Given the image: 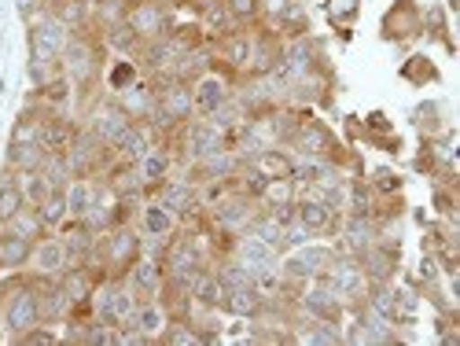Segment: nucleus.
<instances>
[{"instance_id": "nucleus-48", "label": "nucleus", "mask_w": 460, "mask_h": 346, "mask_svg": "<svg viewBox=\"0 0 460 346\" xmlns=\"http://www.w3.org/2000/svg\"><path fill=\"white\" fill-rule=\"evenodd\" d=\"M368 184H372V191H376V196H398V191L405 188V181L394 173V170H387V166H379L372 177H365Z\"/></svg>"}, {"instance_id": "nucleus-2", "label": "nucleus", "mask_w": 460, "mask_h": 346, "mask_svg": "<svg viewBox=\"0 0 460 346\" xmlns=\"http://www.w3.org/2000/svg\"><path fill=\"white\" fill-rule=\"evenodd\" d=\"M70 26H63L49 8L41 15H33L26 22V41H30V82L33 89L45 85L49 78H56L59 74V56L70 41Z\"/></svg>"}, {"instance_id": "nucleus-12", "label": "nucleus", "mask_w": 460, "mask_h": 346, "mask_svg": "<svg viewBox=\"0 0 460 346\" xmlns=\"http://www.w3.org/2000/svg\"><path fill=\"white\" fill-rule=\"evenodd\" d=\"M358 262L368 284H391L402 273V236H376V244Z\"/></svg>"}, {"instance_id": "nucleus-34", "label": "nucleus", "mask_w": 460, "mask_h": 346, "mask_svg": "<svg viewBox=\"0 0 460 346\" xmlns=\"http://www.w3.org/2000/svg\"><path fill=\"white\" fill-rule=\"evenodd\" d=\"M100 41H103V49H107V52L122 56V59H137V52H140V45H144L129 22H119V26L100 30Z\"/></svg>"}, {"instance_id": "nucleus-37", "label": "nucleus", "mask_w": 460, "mask_h": 346, "mask_svg": "<svg viewBox=\"0 0 460 346\" xmlns=\"http://www.w3.org/2000/svg\"><path fill=\"white\" fill-rule=\"evenodd\" d=\"M247 233H251V236H258L261 244H270L277 254H284V225H280L270 210H261V207H258V214H254V221H251Z\"/></svg>"}, {"instance_id": "nucleus-54", "label": "nucleus", "mask_w": 460, "mask_h": 346, "mask_svg": "<svg viewBox=\"0 0 460 346\" xmlns=\"http://www.w3.org/2000/svg\"><path fill=\"white\" fill-rule=\"evenodd\" d=\"M15 8H19V15H22L26 22H30L33 15H41V12L49 8V4H45V0H15Z\"/></svg>"}, {"instance_id": "nucleus-47", "label": "nucleus", "mask_w": 460, "mask_h": 346, "mask_svg": "<svg viewBox=\"0 0 460 346\" xmlns=\"http://www.w3.org/2000/svg\"><path fill=\"white\" fill-rule=\"evenodd\" d=\"M137 78H140V67H137V59H119V67L107 70V89L122 93V89H126V85H133Z\"/></svg>"}, {"instance_id": "nucleus-7", "label": "nucleus", "mask_w": 460, "mask_h": 346, "mask_svg": "<svg viewBox=\"0 0 460 346\" xmlns=\"http://www.w3.org/2000/svg\"><path fill=\"white\" fill-rule=\"evenodd\" d=\"M339 251H335V244H302V247H295V251H284L280 254V273H284V280H291V284H310V280H317L324 269L332 265V258H335Z\"/></svg>"}, {"instance_id": "nucleus-9", "label": "nucleus", "mask_w": 460, "mask_h": 346, "mask_svg": "<svg viewBox=\"0 0 460 346\" xmlns=\"http://www.w3.org/2000/svg\"><path fill=\"white\" fill-rule=\"evenodd\" d=\"M63 159H66V166H70V177H100L107 166H111V147L100 140V137H93L85 126L78 129V137L70 140V147L63 151Z\"/></svg>"}, {"instance_id": "nucleus-24", "label": "nucleus", "mask_w": 460, "mask_h": 346, "mask_svg": "<svg viewBox=\"0 0 460 346\" xmlns=\"http://www.w3.org/2000/svg\"><path fill=\"white\" fill-rule=\"evenodd\" d=\"M214 56L228 67V70H236L240 78L247 74V63H251V26H240L233 33H225L221 41H214Z\"/></svg>"}, {"instance_id": "nucleus-18", "label": "nucleus", "mask_w": 460, "mask_h": 346, "mask_svg": "<svg viewBox=\"0 0 460 346\" xmlns=\"http://www.w3.org/2000/svg\"><path fill=\"white\" fill-rule=\"evenodd\" d=\"M137 228H140V236L147 240V244H166L177 228H181V221H177V214L173 210H166L159 200H144L140 203V214H137Z\"/></svg>"}, {"instance_id": "nucleus-20", "label": "nucleus", "mask_w": 460, "mask_h": 346, "mask_svg": "<svg viewBox=\"0 0 460 346\" xmlns=\"http://www.w3.org/2000/svg\"><path fill=\"white\" fill-rule=\"evenodd\" d=\"M155 144H163V137H159L155 129H151L147 122H133L119 140L111 144V155L119 159V163H133V166H137Z\"/></svg>"}, {"instance_id": "nucleus-39", "label": "nucleus", "mask_w": 460, "mask_h": 346, "mask_svg": "<svg viewBox=\"0 0 460 346\" xmlns=\"http://www.w3.org/2000/svg\"><path fill=\"white\" fill-rule=\"evenodd\" d=\"M280 37H284V41H295V37H305V33H314L310 30V12H305L302 4H298V0H295V4L280 15V22L273 26Z\"/></svg>"}, {"instance_id": "nucleus-53", "label": "nucleus", "mask_w": 460, "mask_h": 346, "mask_svg": "<svg viewBox=\"0 0 460 346\" xmlns=\"http://www.w3.org/2000/svg\"><path fill=\"white\" fill-rule=\"evenodd\" d=\"M19 342H22V346H56V342H59V335H56V332H49V324H37V328H33V332H26Z\"/></svg>"}, {"instance_id": "nucleus-42", "label": "nucleus", "mask_w": 460, "mask_h": 346, "mask_svg": "<svg viewBox=\"0 0 460 346\" xmlns=\"http://www.w3.org/2000/svg\"><path fill=\"white\" fill-rule=\"evenodd\" d=\"M19 184H22V196H26V203H30V207L45 203V200L52 196V191H56L41 170H33V173H19Z\"/></svg>"}, {"instance_id": "nucleus-17", "label": "nucleus", "mask_w": 460, "mask_h": 346, "mask_svg": "<svg viewBox=\"0 0 460 346\" xmlns=\"http://www.w3.org/2000/svg\"><path fill=\"white\" fill-rule=\"evenodd\" d=\"M339 240H335V251H342V254H354V258H361L372 244H376V236H379V228H376V221L372 217H365V214H342L339 217Z\"/></svg>"}, {"instance_id": "nucleus-6", "label": "nucleus", "mask_w": 460, "mask_h": 346, "mask_svg": "<svg viewBox=\"0 0 460 346\" xmlns=\"http://www.w3.org/2000/svg\"><path fill=\"white\" fill-rule=\"evenodd\" d=\"M254 214H258V200L243 196V191H236V188H228L221 200H214L210 207H203V225L207 228H217V233L240 236V233H247V228H251Z\"/></svg>"}, {"instance_id": "nucleus-22", "label": "nucleus", "mask_w": 460, "mask_h": 346, "mask_svg": "<svg viewBox=\"0 0 460 346\" xmlns=\"http://www.w3.org/2000/svg\"><path fill=\"white\" fill-rule=\"evenodd\" d=\"M295 221L310 228L314 236H332L339 228V214L328 210V203H321L317 196H305V191H298L295 200Z\"/></svg>"}, {"instance_id": "nucleus-26", "label": "nucleus", "mask_w": 460, "mask_h": 346, "mask_svg": "<svg viewBox=\"0 0 460 346\" xmlns=\"http://www.w3.org/2000/svg\"><path fill=\"white\" fill-rule=\"evenodd\" d=\"M170 310L159 302V298H144L140 306H137V317H133V328L147 339V346H155V342H163V335H166V328H170Z\"/></svg>"}, {"instance_id": "nucleus-8", "label": "nucleus", "mask_w": 460, "mask_h": 346, "mask_svg": "<svg viewBox=\"0 0 460 346\" xmlns=\"http://www.w3.org/2000/svg\"><path fill=\"white\" fill-rule=\"evenodd\" d=\"M324 67H332L328 52H324V41L314 33H305V37H295V41H284V56H280L277 70L288 82H298V78H305V74L324 70Z\"/></svg>"}, {"instance_id": "nucleus-36", "label": "nucleus", "mask_w": 460, "mask_h": 346, "mask_svg": "<svg viewBox=\"0 0 460 346\" xmlns=\"http://www.w3.org/2000/svg\"><path fill=\"white\" fill-rule=\"evenodd\" d=\"M49 12L70 30H93V4L89 0H59V4H52Z\"/></svg>"}, {"instance_id": "nucleus-38", "label": "nucleus", "mask_w": 460, "mask_h": 346, "mask_svg": "<svg viewBox=\"0 0 460 346\" xmlns=\"http://www.w3.org/2000/svg\"><path fill=\"white\" fill-rule=\"evenodd\" d=\"M372 207H376V191L365 177H350L347 181V214H365L372 217Z\"/></svg>"}, {"instance_id": "nucleus-5", "label": "nucleus", "mask_w": 460, "mask_h": 346, "mask_svg": "<svg viewBox=\"0 0 460 346\" xmlns=\"http://www.w3.org/2000/svg\"><path fill=\"white\" fill-rule=\"evenodd\" d=\"M317 280L328 284V288L339 295V302H342V310H347V317L358 314V310H365V302H368V280H365L361 262H358L354 254H342V251H339V254L332 258V265L324 269Z\"/></svg>"}, {"instance_id": "nucleus-43", "label": "nucleus", "mask_w": 460, "mask_h": 346, "mask_svg": "<svg viewBox=\"0 0 460 346\" xmlns=\"http://www.w3.org/2000/svg\"><path fill=\"white\" fill-rule=\"evenodd\" d=\"M37 214H41V221L49 225V233H56V228L70 217V210H66V196H63V191H52L45 203H37Z\"/></svg>"}, {"instance_id": "nucleus-55", "label": "nucleus", "mask_w": 460, "mask_h": 346, "mask_svg": "<svg viewBox=\"0 0 460 346\" xmlns=\"http://www.w3.org/2000/svg\"><path fill=\"white\" fill-rule=\"evenodd\" d=\"M89 4H93V8H100V4H107V0H89Z\"/></svg>"}, {"instance_id": "nucleus-25", "label": "nucleus", "mask_w": 460, "mask_h": 346, "mask_svg": "<svg viewBox=\"0 0 460 346\" xmlns=\"http://www.w3.org/2000/svg\"><path fill=\"white\" fill-rule=\"evenodd\" d=\"M30 273L37 277H59L66 269V247L59 236H41L33 244V254H30Z\"/></svg>"}, {"instance_id": "nucleus-21", "label": "nucleus", "mask_w": 460, "mask_h": 346, "mask_svg": "<svg viewBox=\"0 0 460 346\" xmlns=\"http://www.w3.org/2000/svg\"><path fill=\"white\" fill-rule=\"evenodd\" d=\"M129 288L140 295V298H159L163 295V284H166V269H163V258L155 254H140L133 262V269L126 273Z\"/></svg>"}, {"instance_id": "nucleus-41", "label": "nucleus", "mask_w": 460, "mask_h": 346, "mask_svg": "<svg viewBox=\"0 0 460 346\" xmlns=\"http://www.w3.org/2000/svg\"><path fill=\"white\" fill-rule=\"evenodd\" d=\"M298 200V184L295 181H270L265 191L258 196V207H288Z\"/></svg>"}, {"instance_id": "nucleus-14", "label": "nucleus", "mask_w": 460, "mask_h": 346, "mask_svg": "<svg viewBox=\"0 0 460 346\" xmlns=\"http://www.w3.org/2000/svg\"><path fill=\"white\" fill-rule=\"evenodd\" d=\"M126 22L137 30L140 41H155V37H166L173 30V4L170 0H137L129 8Z\"/></svg>"}, {"instance_id": "nucleus-11", "label": "nucleus", "mask_w": 460, "mask_h": 346, "mask_svg": "<svg viewBox=\"0 0 460 346\" xmlns=\"http://www.w3.org/2000/svg\"><path fill=\"white\" fill-rule=\"evenodd\" d=\"M82 126L93 133V137H100L107 147L119 140L129 126H133V119L126 114V107L114 100V96H100V100H93L89 107H85V119H82Z\"/></svg>"}, {"instance_id": "nucleus-50", "label": "nucleus", "mask_w": 460, "mask_h": 346, "mask_svg": "<svg viewBox=\"0 0 460 346\" xmlns=\"http://www.w3.org/2000/svg\"><path fill=\"white\" fill-rule=\"evenodd\" d=\"M358 8H361V0H332L328 4V15H332V22L339 26V22H354L358 19Z\"/></svg>"}, {"instance_id": "nucleus-28", "label": "nucleus", "mask_w": 460, "mask_h": 346, "mask_svg": "<svg viewBox=\"0 0 460 346\" xmlns=\"http://www.w3.org/2000/svg\"><path fill=\"white\" fill-rule=\"evenodd\" d=\"M114 100L126 107V114H129L133 122H147V119H151V111H155V85H151L144 74H140L133 85H126L122 93H114Z\"/></svg>"}, {"instance_id": "nucleus-30", "label": "nucleus", "mask_w": 460, "mask_h": 346, "mask_svg": "<svg viewBox=\"0 0 460 346\" xmlns=\"http://www.w3.org/2000/svg\"><path fill=\"white\" fill-rule=\"evenodd\" d=\"M265 306V295L251 284V288H228L225 298H221V314L236 317V321H254Z\"/></svg>"}, {"instance_id": "nucleus-40", "label": "nucleus", "mask_w": 460, "mask_h": 346, "mask_svg": "<svg viewBox=\"0 0 460 346\" xmlns=\"http://www.w3.org/2000/svg\"><path fill=\"white\" fill-rule=\"evenodd\" d=\"M4 228H12V233H19V236H26V240H41V236H49V225L41 221V214H37V207H22Z\"/></svg>"}, {"instance_id": "nucleus-31", "label": "nucleus", "mask_w": 460, "mask_h": 346, "mask_svg": "<svg viewBox=\"0 0 460 346\" xmlns=\"http://www.w3.org/2000/svg\"><path fill=\"white\" fill-rule=\"evenodd\" d=\"M30 254H33V240L12 233V228H4V233H0V273L19 277L22 269L30 265Z\"/></svg>"}, {"instance_id": "nucleus-4", "label": "nucleus", "mask_w": 460, "mask_h": 346, "mask_svg": "<svg viewBox=\"0 0 460 346\" xmlns=\"http://www.w3.org/2000/svg\"><path fill=\"white\" fill-rule=\"evenodd\" d=\"M140 254H144V236L133 221V225H119V228L100 233L96 251H93V265L103 277H126Z\"/></svg>"}, {"instance_id": "nucleus-19", "label": "nucleus", "mask_w": 460, "mask_h": 346, "mask_svg": "<svg viewBox=\"0 0 460 346\" xmlns=\"http://www.w3.org/2000/svg\"><path fill=\"white\" fill-rule=\"evenodd\" d=\"M233 82L228 78H221V74H214V70H207L203 78L191 85V103H196V119H210V114L221 107V103H228L233 100Z\"/></svg>"}, {"instance_id": "nucleus-27", "label": "nucleus", "mask_w": 460, "mask_h": 346, "mask_svg": "<svg viewBox=\"0 0 460 346\" xmlns=\"http://www.w3.org/2000/svg\"><path fill=\"white\" fill-rule=\"evenodd\" d=\"M233 258H240L251 273H261V269H273V265H280V254L270 247V244H261L258 236H251V233H240L236 236V244H233V251H228Z\"/></svg>"}, {"instance_id": "nucleus-15", "label": "nucleus", "mask_w": 460, "mask_h": 346, "mask_svg": "<svg viewBox=\"0 0 460 346\" xmlns=\"http://www.w3.org/2000/svg\"><path fill=\"white\" fill-rule=\"evenodd\" d=\"M428 26L424 12H420L416 0H394V4L387 8V15H383L379 30H383V41H391V45H405L412 41V37H420Z\"/></svg>"}, {"instance_id": "nucleus-49", "label": "nucleus", "mask_w": 460, "mask_h": 346, "mask_svg": "<svg viewBox=\"0 0 460 346\" xmlns=\"http://www.w3.org/2000/svg\"><path fill=\"white\" fill-rule=\"evenodd\" d=\"M431 207L442 221L453 225V214H456V196H453V184H435L431 188Z\"/></svg>"}, {"instance_id": "nucleus-16", "label": "nucleus", "mask_w": 460, "mask_h": 346, "mask_svg": "<svg viewBox=\"0 0 460 346\" xmlns=\"http://www.w3.org/2000/svg\"><path fill=\"white\" fill-rule=\"evenodd\" d=\"M181 166H177V159H173V151L166 147V144H155L147 151V155L137 163V173H140V188H144V200H151L155 191L177 173Z\"/></svg>"}, {"instance_id": "nucleus-10", "label": "nucleus", "mask_w": 460, "mask_h": 346, "mask_svg": "<svg viewBox=\"0 0 460 346\" xmlns=\"http://www.w3.org/2000/svg\"><path fill=\"white\" fill-rule=\"evenodd\" d=\"M151 200H159L166 210H173L177 214V221L181 225H199L203 221V200H199V188L196 184H191L181 170L155 191V196H151Z\"/></svg>"}, {"instance_id": "nucleus-56", "label": "nucleus", "mask_w": 460, "mask_h": 346, "mask_svg": "<svg viewBox=\"0 0 460 346\" xmlns=\"http://www.w3.org/2000/svg\"><path fill=\"white\" fill-rule=\"evenodd\" d=\"M45 4H49V8H52V4H59V0H45Z\"/></svg>"}, {"instance_id": "nucleus-29", "label": "nucleus", "mask_w": 460, "mask_h": 346, "mask_svg": "<svg viewBox=\"0 0 460 346\" xmlns=\"http://www.w3.org/2000/svg\"><path fill=\"white\" fill-rule=\"evenodd\" d=\"M243 163L254 166L261 177H270V181H291V173H295V155L288 147H261Z\"/></svg>"}, {"instance_id": "nucleus-51", "label": "nucleus", "mask_w": 460, "mask_h": 346, "mask_svg": "<svg viewBox=\"0 0 460 346\" xmlns=\"http://www.w3.org/2000/svg\"><path fill=\"white\" fill-rule=\"evenodd\" d=\"M314 240V233L305 225H298V221H291V225H284V251H295V247H302V244H310Z\"/></svg>"}, {"instance_id": "nucleus-13", "label": "nucleus", "mask_w": 460, "mask_h": 346, "mask_svg": "<svg viewBox=\"0 0 460 346\" xmlns=\"http://www.w3.org/2000/svg\"><path fill=\"white\" fill-rule=\"evenodd\" d=\"M295 306H298V314L310 317V321H328V324H342V321H347V310H342L339 295L328 284H321V280L302 284L298 295H295Z\"/></svg>"}, {"instance_id": "nucleus-46", "label": "nucleus", "mask_w": 460, "mask_h": 346, "mask_svg": "<svg viewBox=\"0 0 460 346\" xmlns=\"http://www.w3.org/2000/svg\"><path fill=\"white\" fill-rule=\"evenodd\" d=\"M402 78L424 85V82H438V70H435V63H431L428 56H412V59L402 67Z\"/></svg>"}, {"instance_id": "nucleus-44", "label": "nucleus", "mask_w": 460, "mask_h": 346, "mask_svg": "<svg viewBox=\"0 0 460 346\" xmlns=\"http://www.w3.org/2000/svg\"><path fill=\"white\" fill-rule=\"evenodd\" d=\"M412 114H416V129L424 133V140L442 133V119H438V114H442V103H435V100H424V103H420Z\"/></svg>"}, {"instance_id": "nucleus-3", "label": "nucleus", "mask_w": 460, "mask_h": 346, "mask_svg": "<svg viewBox=\"0 0 460 346\" xmlns=\"http://www.w3.org/2000/svg\"><path fill=\"white\" fill-rule=\"evenodd\" d=\"M41 321V302H37V288H33V277L19 273V280H12L4 288V298H0V328H4V339L19 342L26 332H33Z\"/></svg>"}, {"instance_id": "nucleus-23", "label": "nucleus", "mask_w": 460, "mask_h": 346, "mask_svg": "<svg viewBox=\"0 0 460 346\" xmlns=\"http://www.w3.org/2000/svg\"><path fill=\"white\" fill-rule=\"evenodd\" d=\"M82 122L70 119L66 111H49L45 122H41V147L49 151V155H63V151L70 147V140L78 137Z\"/></svg>"}, {"instance_id": "nucleus-45", "label": "nucleus", "mask_w": 460, "mask_h": 346, "mask_svg": "<svg viewBox=\"0 0 460 346\" xmlns=\"http://www.w3.org/2000/svg\"><path fill=\"white\" fill-rule=\"evenodd\" d=\"M225 12L236 26H258L261 22V0H225Z\"/></svg>"}, {"instance_id": "nucleus-32", "label": "nucleus", "mask_w": 460, "mask_h": 346, "mask_svg": "<svg viewBox=\"0 0 460 346\" xmlns=\"http://www.w3.org/2000/svg\"><path fill=\"white\" fill-rule=\"evenodd\" d=\"M49 159V151L41 144H19V140H8V151H4V170L12 173H33L41 170Z\"/></svg>"}, {"instance_id": "nucleus-33", "label": "nucleus", "mask_w": 460, "mask_h": 346, "mask_svg": "<svg viewBox=\"0 0 460 346\" xmlns=\"http://www.w3.org/2000/svg\"><path fill=\"white\" fill-rule=\"evenodd\" d=\"M221 298H225V284L217 280V273L207 265L191 277V302L203 306V310H221Z\"/></svg>"}, {"instance_id": "nucleus-35", "label": "nucleus", "mask_w": 460, "mask_h": 346, "mask_svg": "<svg viewBox=\"0 0 460 346\" xmlns=\"http://www.w3.org/2000/svg\"><path fill=\"white\" fill-rule=\"evenodd\" d=\"M22 207H30V203H26V196H22L19 173L4 170V177H0V228H4V225H8Z\"/></svg>"}, {"instance_id": "nucleus-1", "label": "nucleus", "mask_w": 460, "mask_h": 346, "mask_svg": "<svg viewBox=\"0 0 460 346\" xmlns=\"http://www.w3.org/2000/svg\"><path fill=\"white\" fill-rule=\"evenodd\" d=\"M107 49L100 41L96 30H74L70 41L59 56V70L66 74V82L74 85V96H89L100 82H103V70H107Z\"/></svg>"}, {"instance_id": "nucleus-52", "label": "nucleus", "mask_w": 460, "mask_h": 346, "mask_svg": "<svg viewBox=\"0 0 460 346\" xmlns=\"http://www.w3.org/2000/svg\"><path fill=\"white\" fill-rule=\"evenodd\" d=\"M291 4H295V0H261V22H265V26H277L280 15H284Z\"/></svg>"}]
</instances>
